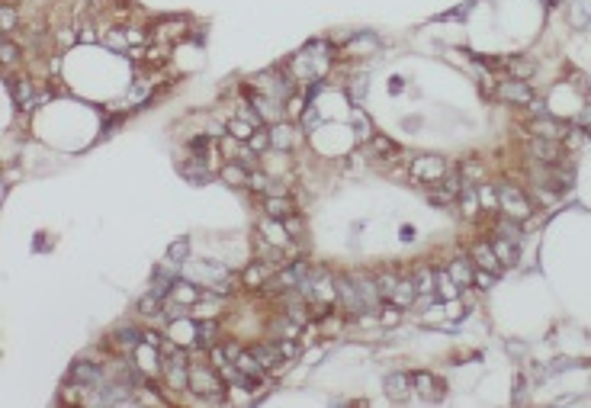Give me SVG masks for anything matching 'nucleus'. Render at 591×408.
Masks as SVG:
<instances>
[{
  "label": "nucleus",
  "instance_id": "obj_1",
  "mask_svg": "<svg viewBox=\"0 0 591 408\" xmlns=\"http://www.w3.org/2000/svg\"><path fill=\"white\" fill-rule=\"evenodd\" d=\"M190 389L206 402H218L222 399V376H218L216 367H206V363H193L190 367Z\"/></svg>",
  "mask_w": 591,
  "mask_h": 408
},
{
  "label": "nucleus",
  "instance_id": "obj_2",
  "mask_svg": "<svg viewBox=\"0 0 591 408\" xmlns=\"http://www.w3.org/2000/svg\"><path fill=\"white\" fill-rule=\"evenodd\" d=\"M495 190H498V209L505 215H511V219H517V222H527L533 215L530 200L524 196L520 187H514V183H495Z\"/></svg>",
  "mask_w": 591,
  "mask_h": 408
},
{
  "label": "nucleus",
  "instance_id": "obj_3",
  "mask_svg": "<svg viewBox=\"0 0 591 408\" xmlns=\"http://www.w3.org/2000/svg\"><path fill=\"white\" fill-rule=\"evenodd\" d=\"M447 170L450 168L440 155H418V158H411V164H408V174L421 183H440V177L447 174Z\"/></svg>",
  "mask_w": 591,
  "mask_h": 408
},
{
  "label": "nucleus",
  "instance_id": "obj_4",
  "mask_svg": "<svg viewBox=\"0 0 591 408\" xmlns=\"http://www.w3.org/2000/svg\"><path fill=\"white\" fill-rule=\"evenodd\" d=\"M527 129L533 132L537 138H550V142H565L569 138V132H572V126L569 123H562V119H552V116H537V119H530V126Z\"/></svg>",
  "mask_w": 591,
  "mask_h": 408
},
{
  "label": "nucleus",
  "instance_id": "obj_5",
  "mask_svg": "<svg viewBox=\"0 0 591 408\" xmlns=\"http://www.w3.org/2000/svg\"><path fill=\"white\" fill-rule=\"evenodd\" d=\"M6 91H10L13 103L19 106V110H32V106L39 103L42 97H36V91H32V81L29 78H13V74H6Z\"/></svg>",
  "mask_w": 591,
  "mask_h": 408
},
{
  "label": "nucleus",
  "instance_id": "obj_6",
  "mask_svg": "<svg viewBox=\"0 0 591 408\" xmlns=\"http://www.w3.org/2000/svg\"><path fill=\"white\" fill-rule=\"evenodd\" d=\"M527 155L533 158L537 164H556V161H565L562 155V142H550V138H537L527 145Z\"/></svg>",
  "mask_w": 591,
  "mask_h": 408
},
{
  "label": "nucleus",
  "instance_id": "obj_7",
  "mask_svg": "<svg viewBox=\"0 0 591 408\" xmlns=\"http://www.w3.org/2000/svg\"><path fill=\"white\" fill-rule=\"evenodd\" d=\"M495 93H498V100H505V103H514V106H530V100H533V91L527 87V81H517V78L501 81Z\"/></svg>",
  "mask_w": 591,
  "mask_h": 408
},
{
  "label": "nucleus",
  "instance_id": "obj_8",
  "mask_svg": "<svg viewBox=\"0 0 591 408\" xmlns=\"http://www.w3.org/2000/svg\"><path fill=\"white\" fill-rule=\"evenodd\" d=\"M415 392L421 395L424 402H440L443 399V379H437V376L428 373V369H418L415 373Z\"/></svg>",
  "mask_w": 591,
  "mask_h": 408
},
{
  "label": "nucleus",
  "instance_id": "obj_9",
  "mask_svg": "<svg viewBox=\"0 0 591 408\" xmlns=\"http://www.w3.org/2000/svg\"><path fill=\"white\" fill-rule=\"evenodd\" d=\"M338 296H340V302H344V309L347 312H363L366 309V302H363V296H360V286H357V280H338Z\"/></svg>",
  "mask_w": 591,
  "mask_h": 408
},
{
  "label": "nucleus",
  "instance_id": "obj_10",
  "mask_svg": "<svg viewBox=\"0 0 591 408\" xmlns=\"http://www.w3.org/2000/svg\"><path fill=\"white\" fill-rule=\"evenodd\" d=\"M411 386H415V376H408V373H389L385 376V395H389L392 402L408 399Z\"/></svg>",
  "mask_w": 591,
  "mask_h": 408
},
{
  "label": "nucleus",
  "instance_id": "obj_11",
  "mask_svg": "<svg viewBox=\"0 0 591 408\" xmlns=\"http://www.w3.org/2000/svg\"><path fill=\"white\" fill-rule=\"evenodd\" d=\"M254 106H257V116L263 119V123H280L283 119V100L270 97V93H257L254 97Z\"/></svg>",
  "mask_w": 591,
  "mask_h": 408
},
{
  "label": "nucleus",
  "instance_id": "obj_12",
  "mask_svg": "<svg viewBox=\"0 0 591 408\" xmlns=\"http://www.w3.org/2000/svg\"><path fill=\"white\" fill-rule=\"evenodd\" d=\"M473 264L488 270V273H501V260H498V254H495L492 241H479V245L473 248Z\"/></svg>",
  "mask_w": 591,
  "mask_h": 408
},
{
  "label": "nucleus",
  "instance_id": "obj_13",
  "mask_svg": "<svg viewBox=\"0 0 591 408\" xmlns=\"http://www.w3.org/2000/svg\"><path fill=\"white\" fill-rule=\"evenodd\" d=\"M71 379L81 382V386H100L103 382V367L100 363H74L71 367Z\"/></svg>",
  "mask_w": 591,
  "mask_h": 408
},
{
  "label": "nucleus",
  "instance_id": "obj_14",
  "mask_svg": "<svg viewBox=\"0 0 591 408\" xmlns=\"http://www.w3.org/2000/svg\"><path fill=\"white\" fill-rule=\"evenodd\" d=\"M261 232H263V238L270 241L273 248H286L289 245V232H286V225H283V219H263L261 222Z\"/></svg>",
  "mask_w": 591,
  "mask_h": 408
},
{
  "label": "nucleus",
  "instance_id": "obj_15",
  "mask_svg": "<svg viewBox=\"0 0 591 408\" xmlns=\"http://www.w3.org/2000/svg\"><path fill=\"white\" fill-rule=\"evenodd\" d=\"M418 299V286H415V277H405L395 283V290H392V305H398V309H405V305H411Z\"/></svg>",
  "mask_w": 591,
  "mask_h": 408
},
{
  "label": "nucleus",
  "instance_id": "obj_16",
  "mask_svg": "<svg viewBox=\"0 0 591 408\" xmlns=\"http://www.w3.org/2000/svg\"><path fill=\"white\" fill-rule=\"evenodd\" d=\"M154 33H151V39L154 42H167V46H171L173 39H180V36L186 33V26L180 20H161L158 26H151Z\"/></svg>",
  "mask_w": 591,
  "mask_h": 408
},
{
  "label": "nucleus",
  "instance_id": "obj_17",
  "mask_svg": "<svg viewBox=\"0 0 591 408\" xmlns=\"http://www.w3.org/2000/svg\"><path fill=\"white\" fill-rule=\"evenodd\" d=\"M222 180L228 183V187H251V170L244 168L241 161H231L222 168Z\"/></svg>",
  "mask_w": 591,
  "mask_h": 408
},
{
  "label": "nucleus",
  "instance_id": "obj_18",
  "mask_svg": "<svg viewBox=\"0 0 591 408\" xmlns=\"http://www.w3.org/2000/svg\"><path fill=\"white\" fill-rule=\"evenodd\" d=\"M135 354H138V367L145 369V373H158L164 363H161V354L154 344H141V347H135Z\"/></svg>",
  "mask_w": 591,
  "mask_h": 408
},
{
  "label": "nucleus",
  "instance_id": "obj_19",
  "mask_svg": "<svg viewBox=\"0 0 591 408\" xmlns=\"http://www.w3.org/2000/svg\"><path fill=\"white\" fill-rule=\"evenodd\" d=\"M415 286H418V299H430L437 290V277L430 267H418L415 270Z\"/></svg>",
  "mask_w": 591,
  "mask_h": 408
},
{
  "label": "nucleus",
  "instance_id": "obj_20",
  "mask_svg": "<svg viewBox=\"0 0 591 408\" xmlns=\"http://www.w3.org/2000/svg\"><path fill=\"white\" fill-rule=\"evenodd\" d=\"M263 209H267L270 219H286V215H293V203L286 200V193H283V196L270 193L267 200H263Z\"/></svg>",
  "mask_w": 591,
  "mask_h": 408
},
{
  "label": "nucleus",
  "instance_id": "obj_21",
  "mask_svg": "<svg viewBox=\"0 0 591 408\" xmlns=\"http://www.w3.org/2000/svg\"><path fill=\"white\" fill-rule=\"evenodd\" d=\"M116 344L119 347H126V350H135V347H141L145 344V335H141L138 328H132V325H122V328H116Z\"/></svg>",
  "mask_w": 591,
  "mask_h": 408
},
{
  "label": "nucleus",
  "instance_id": "obj_22",
  "mask_svg": "<svg viewBox=\"0 0 591 408\" xmlns=\"http://www.w3.org/2000/svg\"><path fill=\"white\" fill-rule=\"evenodd\" d=\"M450 277L456 280V286H473V277H475V270L469 267V260L466 257H456V260H450Z\"/></svg>",
  "mask_w": 591,
  "mask_h": 408
},
{
  "label": "nucleus",
  "instance_id": "obj_23",
  "mask_svg": "<svg viewBox=\"0 0 591 408\" xmlns=\"http://www.w3.org/2000/svg\"><path fill=\"white\" fill-rule=\"evenodd\" d=\"M492 248H495V254H498L501 267H511L514 260H517V245H514V241H507V238H501V235H495Z\"/></svg>",
  "mask_w": 591,
  "mask_h": 408
},
{
  "label": "nucleus",
  "instance_id": "obj_24",
  "mask_svg": "<svg viewBox=\"0 0 591 408\" xmlns=\"http://www.w3.org/2000/svg\"><path fill=\"white\" fill-rule=\"evenodd\" d=\"M460 206H463V215H466V219L479 213V206H482V203H479V190H475L469 180H466V187L460 190Z\"/></svg>",
  "mask_w": 591,
  "mask_h": 408
},
{
  "label": "nucleus",
  "instance_id": "obj_25",
  "mask_svg": "<svg viewBox=\"0 0 591 408\" xmlns=\"http://www.w3.org/2000/svg\"><path fill=\"white\" fill-rule=\"evenodd\" d=\"M180 174H183L190 183H206V180H209V170H206L203 158H193V164H180Z\"/></svg>",
  "mask_w": 591,
  "mask_h": 408
},
{
  "label": "nucleus",
  "instance_id": "obj_26",
  "mask_svg": "<svg viewBox=\"0 0 591 408\" xmlns=\"http://www.w3.org/2000/svg\"><path fill=\"white\" fill-rule=\"evenodd\" d=\"M366 145H370V151H373V155H379V158H389V161H392V158L398 155V145L392 142V138H385V136H373V138H370V142H366Z\"/></svg>",
  "mask_w": 591,
  "mask_h": 408
},
{
  "label": "nucleus",
  "instance_id": "obj_27",
  "mask_svg": "<svg viewBox=\"0 0 591 408\" xmlns=\"http://www.w3.org/2000/svg\"><path fill=\"white\" fill-rule=\"evenodd\" d=\"M495 235H501V238H507V241L517 245V241H520V222L511 219V215H505V219L495 222Z\"/></svg>",
  "mask_w": 591,
  "mask_h": 408
},
{
  "label": "nucleus",
  "instance_id": "obj_28",
  "mask_svg": "<svg viewBox=\"0 0 591 408\" xmlns=\"http://www.w3.org/2000/svg\"><path fill=\"white\" fill-rule=\"evenodd\" d=\"M569 20H572V26H588L591 23V0H575L572 4V10H569Z\"/></svg>",
  "mask_w": 591,
  "mask_h": 408
},
{
  "label": "nucleus",
  "instance_id": "obj_29",
  "mask_svg": "<svg viewBox=\"0 0 591 408\" xmlns=\"http://www.w3.org/2000/svg\"><path fill=\"white\" fill-rule=\"evenodd\" d=\"M437 286H440V296L447 299V302L460 299V286H456V280L450 277V270H437Z\"/></svg>",
  "mask_w": 591,
  "mask_h": 408
},
{
  "label": "nucleus",
  "instance_id": "obj_30",
  "mask_svg": "<svg viewBox=\"0 0 591 408\" xmlns=\"http://www.w3.org/2000/svg\"><path fill=\"white\" fill-rule=\"evenodd\" d=\"M507 71H511V78H517V81H527L533 71H537V65H533L530 58H507Z\"/></svg>",
  "mask_w": 591,
  "mask_h": 408
},
{
  "label": "nucleus",
  "instance_id": "obj_31",
  "mask_svg": "<svg viewBox=\"0 0 591 408\" xmlns=\"http://www.w3.org/2000/svg\"><path fill=\"white\" fill-rule=\"evenodd\" d=\"M171 296L177 299L180 305H196V299H199V292H196V286L193 283H173V290H171Z\"/></svg>",
  "mask_w": 591,
  "mask_h": 408
},
{
  "label": "nucleus",
  "instance_id": "obj_32",
  "mask_svg": "<svg viewBox=\"0 0 591 408\" xmlns=\"http://www.w3.org/2000/svg\"><path fill=\"white\" fill-rule=\"evenodd\" d=\"M228 136L235 138V142H251V136H254V123H251V119H231Z\"/></svg>",
  "mask_w": 591,
  "mask_h": 408
},
{
  "label": "nucleus",
  "instance_id": "obj_33",
  "mask_svg": "<svg viewBox=\"0 0 591 408\" xmlns=\"http://www.w3.org/2000/svg\"><path fill=\"white\" fill-rule=\"evenodd\" d=\"M270 142H273V148H289V145H293V129L283 126V119L273 123V129H270Z\"/></svg>",
  "mask_w": 591,
  "mask_h": 408
},
{
  "label": "nucleus",
  "instance_id": "obj_34",
  "mask_svg": "<svg viewBox=\"0 0 591 408\" xmlns=\"http://www.w3.org/2000/svg\"><path fill=\"white\" fill-rule=\"evenodd\" d=\"M263 283H267V267L257 264V260H254V264H251L248 270H244V286L257 290V286H263Z\"/></svg>",
  "mask_w": 591,
  "mask_h": 408
},
{
  "label": "nucleus",
  "instance_id": "obj_35",
  "mask_svg": "<svg viewBox=\"0 0 591 408\" xmlns=\"http://www.w3.org/2000/svg\"><path fill=\"white\" fill-rule=\"evenodd\" d=\"M353 129H357V138L360 142H370L373 138V123L363 110H353Z\"/></svg>",
  "mask_w": 591,
  "mask_h": 408
},
{
  "label": "nucleus",
  "instance_id": "obj_36",
  "mask_svg": "<svg viewBox=\"0 0 591 408\" xmlns=\"http://www.w3.org/2000/svg\"><path fill=\"white\" fill-rule=\"evenodd\" d=\"M216 335H218L216 322H196V341L203 344V347H212V344H216Z\"/></svg>",
  "mask_w": 591,
  "mask_h": 408
},
{
  "label": "nucleus",
  "instance_id": "obj_37",
  "mask_svg": "<svg viewBox=\"0 0 591 408\" xmlns=\"http://www.w3.org/2000/svg\"><path fill=\"white\" fill-rule=\"evenodd\" d=\"M16 58H19V46L10 39V36H6L4 46H0V61H4L6 68H13V65H16Z\"/></svg>",
  "mask_w": 591,
  "mask_h": 408
},
{
  "label": "nucleus",
  "instance_id": "obj_38",
  "mask_svg": "<svg viewBox=\"0 0 591 408\" xmlns=\"http://www.w3.org/2000/svg\"><path fill=\"white\" fill-rule=\"evenodd\" d=\"M0 29H4V36H10L16 29V10H13V4L0 7Z\"/></svg>",
  "mask_w": 591,
  "mask_h": 408
},
{
  "label": "nucleus",
  "instance_id": "obj_39",
  "mask_svg": "<svg viewBox=\"0 0 591 408\" xmlns=\"http://www.w3.org/2000/svg\"><path fill=\"white\" fill-rule=\"evenodd\" d=\"M186 254H190V241L180 238V241H173V245H171V251H167V260H171V264H183Z\"/></svg>",
  "mask_w": 591,
  "mask_h": 408
},
{
  "label": "nucleus",
  "instance_id": "obj_40",
  "mask_svg": "<svg viewBox=\"0 0 591 408\" xmlns=\"http://www.w3.org/2000/svg\"><path fill=\"white\" fill-rule=\"evenodd\" d=\"M479 203L485 209H498V190L492 187V183H485V187H479Z\"/></svg>",
  "mask_w": 591,
  "mask_h": 408
},
{
  "label": "nucleus",
  "instance_id": "obj_41",
  "mask_svg": "<svg viewBox=\"0 0 591 408\" xmlns=\"http://www.w3.org/2000/svg\"><path fill=\"white\" fill-rule=\"evenodd\" d=\"M138 312H141V315H158V312H161V296L148 292V296L138 302Z\"/></svg>",
  "mask_w": 591,
  "mask_h": 408
},
{
  "label": "nucleus",
  "instance_id": "obj_42",
  "mask_svg": "<svg viewBox=\"0 0 591 408\" xmlns=\"http://www.w3.org/2000/svg\"><path fill=\"white\" fill-rule=\"evenodd\" d=\"M376 283H379V292H383V299H392V290H395L398 277H395V273H383Z\"/></svg>",
  "mask_w": 591,
  "mask_h": 408
},
{
  "label": "nucleus",
  "instance_id": "obj_43",
  "mask_svg": "<svg viewBox=\"0 0 591 408\" xmlns=\"http://www.w3.org/2000/svg\"><path fill=\"white\" fill-rule=\"evenodd\" d=\"M495 277H498V273H488V270H482V267H479V270H475V277H473V283L479 286V290H492Z\"/></svg>",
  "mask_w": 591,
  "mask_h": 408
},
{
  "label": "nucleus",
  "instance_id": "obj_44",
  "mask_svg": "<svg viewBox=\"0 0 591 408\" xmlns=\"http://www.w3.org/2000/svg\"><path fill=\"white\" fill-rule=\"evenodd\" d=\"M286 315L293 318L296 325H305V322H308V309H305V305H302V302H293V305H289V309H286Z\"/></svg>",
  "mask_w": 591,
  "mask_h": 408
},
{
  "label": "nucleus",
  "instance_id": "obj_45",
  "mask_svg": "<svg viewBox=\"0 0 591 408\" xmlns=\"http://www.w3.org/2000/svg\"><path fill=\"white\" fill-rule=\"evenodd\" d=\"M248 145H251L254 151H263V148H270L273 142H270V132H263V129H261V132H254V136H251V142H248Z\"/></svg>",
  "mask_w": 591,
  "mask_h": 408
},
{
  "label": "nucleus",
  "instance_id": "obj_46",
  "mask_svg": "<svg viewBox=\"0 0 591 408\" xmlns=\"http://www.w3.org/2000/svg\"><path fill=\"white\" fill-rule=\"evenodd\" d=\"M302 106H305V103H302V97H289V100H286V113H289L293 119H296V116H305V110H302Z\"/></svg>",
  "mask_w": 591,
  "mask_h": 408
},
{
  "label": "nucleus",
  "instance_id": "obj_47",
  "mask_svg": "<svg viewBox=\"0 0 591 408\" xmlns=\"http://www.w3.org/2000/svg\"><path fill=\"white\" fill-rule=\"evenodd\" d=\"M572 87H575L578 93H591V84H588V78H585V74H572Z\"/></svg>",
  "mask_w": 591,
  "mask_h": 408
},
{
  "label": "nucleus",
  "instance_id": "obj_48",
  "mask_svg": "<svg viewBox=\"0 0 591 408\" xmlns=\"http://www.w3.org/2000/svg\"><path fill=\"white\" fill-rule=\"evenodd\" d=\"M363 93H366V78H357V81L350 84V97L357 100V97H363Z\"/></svg>",
  "mask_w": 591,
  "mask_h": 408
},
{
  "label": "nucleus",
  "instance_id": "obj_49",
  "mask_svg": "<svg viewBox=\"0 0 591 408\" xmlns=\"http://www.w3.org/2000/svg\"><path fill=\"white\" fill-rule=\"evenodd\" d=\"M398 318H402V315H398V305H389V309L383 312V325H395Z\"/></svg>",
  "mask_w": 591,
  "mask_h": 408
},
{
  "label": "nucleus",
  "instance_id": "obj_50",
  "mask_svg": "<svg viewBox=\"0 0 591 408\" xmlns=\"http://www.w3.org/2000/svg\"><path fill=\"white\" fill-rule=\"evenodd\" d=\"M552 4H556V0H552Z\"/></svg>",
  "mask_w": 591,
  "mask_h": 408
}]
</instances>
